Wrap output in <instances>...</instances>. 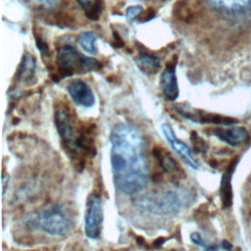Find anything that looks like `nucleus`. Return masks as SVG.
<instances>
[{"mask_svg": "<svg viewBox=\"0 0 251 251\" xmlns=\"http://www.w3.org/2000/svg\"><path fill=\"white\" fill-rule=\"evenodd\" d=\"M110 162L114 183L125 194H136L147 184L149 168L144 139L130 123L116 125L110 133Z\"/></svg>", "mask_w": 251, "mask_h": 251, "instance_id": "1", "label": "nucleus"}, {"mask_svg": "<svg viewBox=\"0 0 251 251\" xmlns=\"http://www.w3.org/2000/svg\"><path fill=\"white\" fill-rule=\"evenodd\" d=\"M54 122L63 147L76 166L82 169L86 159L93 158L96 153L94 125L80 121L73 109L64 102L56 105Z\"/></svg>", "mask_w": 251, "mask_h": 251, "instance_id": "2", "label": "nucleus"}, {"mask_svg": "<svg viewBox=\"0 0 251 251\" xmlns=\"http://www.w3.org/2000/svg\"><path fill=\"white\" fill-rule=\"evenodd\" d=\"M35 35V42H36V46H37V49L39 50V52L43 55V56H48L49 55V47H48V44L38 35Z\"/></svg>", "mask_w": 251, "mask_h": 251, "instance_id": "21", "label": "nucleus"}, {"mask_svg": "<svg viewBox=\"0 0 251 251\" xmlns=\"http://www.w3.org/2000/svg\"><path fill=\"white\" fill-rule=\"evenodd\" d=\"M56 65L57 75L61 78L101 68V64L97 59L83 56L71 44H64L58 47Z\"/></svg>", "mask_w": 251, "mask_h": 251, "instance_id": "4", "label": "nucleus"}, {"mask_svg": "<svg viewBox=\"0 0 251 251\" xmlns=\"http://www.w3.org/2000/svg\"><path fill=\"white\" fill-rule=\"evenodd\" d=\"M215 9L225 12H243L251 9V0H207Z\"/></svg>", "mask_w": 251, "mask_h": 251, "instance_id": "12", "label": "nucleus"}, {"mask_svg": "<svg viewBox=\"0 0 251 251\" xmlns=\"http://www.w3.org/2000/svg\"><path fill=\"white\" fill-rule=\"evenodd\" d=\"M176 57L175 56L166 64V68L161 75L160 86L163 95L169 101H175L179 94V88L177 83V78L176 75Z\"/></svg>", "mask_w": 251, "mask_h": 251, "instance_id": "7", "label": "nucleus"}, {"mask_svg": "<svg viewBox=\"0 0 251 251\" xmlns=\"http://www.w3.org/2000/svg\"><path fill=\"white\" fill-rule=\"evenodd\" d=\"M212 131L219 139L230 146L241 145L245 143L249 137L247 129L242 126H220L214 128Z\"/></svg>", "mask_w": 251, "mask_h": 251, "instance_id": "10", "label": "nucleus"}, {"mask_svg": "<svg viewBox=\"0 0 251 251\" xmlns=\"http://www.w3.org/2000/svg\"><path fill=\"white\" fill-rule=\"evenodd\" d=\"M103 224V208L99 195L92 193L88 196L84 218V233L90 239L100 236Z\"/></svg>", "mask_w": 251, "mask_h": 251, "instance_id": "6", "label": "nucleus"}, {"mask_svg": "<svg viewBox=\"0 0 251 251\" xmlns=\"http://www.w3.org/2000/svg\"><path fill=\"white\" fill-rule=\"evenodd\" d=\"M223 246H224V248H226V249L231 248V245H230L228 242H226V241H223Z\"/></svg>", "mask_w": 251, "mask_h": 251, "instance_id": "25", "label": "nucleus"}, {"mask_svg": "<svg viewBox=\"0 0 251 251\" xmlns=\"http://www.w3.org/2000/svg\"><path fill=\"white\" fill-rule=\"evenodd\" d=\"M234 164H230V166L227 168L226 173L223 176L222 182H221V198H222V203L224 208H228L231 205L232 202V191H231V175L232 171L234 169Z\"/></svg>", "mask_w": 251, "mask_h": 251, "instance_id": "15", "label": "nucleus"}, {"mask_svg": "<svg viewBox=\"0 0 251 251\" xmlns=\"http://www.w3.org/2000/svg\"><path fill=\"white\" fill-rule=\"evenodd\" d=\"M76 1L84 9L85 15L88 19L92 21H97L99 19V14L101 11V5L99 0H76Z\"/></svg>", "mask_w": 251, "mask_h": 251, "instance_id": "17", "label": "nucleus"}, {"mask_svg": "<svg viewBox=\"0 0 251 251\" xmlns=\"http://www.w3.org/2000/svg\"><path fill=\"white\" fill-rule=\"evenodd\" d=\"M135 63L139 70L146 75L156 74L161 67V60L157 56L141 53L135 58Z\"/></svg>", "mask_w": 251, "mask_h": 251, "instance_id": "13", "label": "nucleus"}, {"mask_svg": "<svg viewBox=\"0 0 251 251\" xmlns=\"http://www.w3.org/2000/svg\"><path fill=\"white\" fill-rule=\"evenodd\" d=\"M195 199L192 189L184 186L169 187L135 197L132 203L138 209L158 216L176 214Z\"/></svg>", "mask_w": 251, "mask_h": 251, "instance_id": "3", "label": "nucleus"}, {"mask_svg": "<svg viewBox=\"0 0 251 251\" xmlns=\"http://www.w3.org/2000/svg\"><path fill=\"white\" fill-rule=\"evenodd\" d=\"M96 40H97V35L92 31H83L79 34V37H78L80 47L85 53L90 55H93L97 52V47L95 44Z\"/></svg>", "mask_w": 251, "mask_h": 251, "instance_id": "16", "label": "nucleus"}, {"mask_svg": "<svg viewBox=\"0 0 251 251\" xmlns=\"http://www.w3.org/2000/svg\"><path fill=\"white\" fill-rule=\"evenodd\" d=\"M190 139H191L193 148L195 149L196 152H198V153H203V152H206V151H207V149H208L207 143L205 142V140H203V139L197 134V132L192 131V132H191V135H190Z\"/></svg>", "mask_w": 251, "mask_h": 251, "instance_id": "18", "label": "nucleus"}, {"mask_svg": "<svg viewBox=\"0 0 251 251\" xmlns=\"http://www.w3.org/2000/svg\"><path fill=\"white\" fill-rule=\"evenodd\" d=\"M35 72V59L29 53H25L17 73V80L26 82L31 79Z\"/></svg>", "mask_w": 251, "mask_h": 251, "instance_id": "14", "label": "nucleus"}, {"mask_svg": "<svg viewBox=\"0 0 251 251\" xmlns=\"http://www.w3.org/2000/svg\"><path fill=\"white\" fill-rule=\"evenodd\" d=\"M156 15V12L153 8H147L146 10H143L140 15L138 16V21L141 23H146L151 21Z\"/></svg>", "mask_w": 251, "mask_h": 251, "instance_id": "20", "label": "nucleus"}, {"mask_svg": "<svg viewBox=\"0 0 251 251\" xmlns=\"http://www.w3.org/2000/svg\"><path fill=\"white\" fill-rule=\"evenodd\" d=\"M72 214L63 204H52L41 210L33 220H29L32 226L50 234L62 236L66 234L72 226Z\"/></svg>", "mask_w": 251, "mask_h": 251, "instance_id": "5", "label": "nucleus"}, {"mask_svg": "<svg viewBox=\"0 0 251 251\" xmlns=\"http://www.w3.org/2000/svg\"><path fill=\"white\" fill-rule=\"evenodd\" d=\"M142 7L139 6V5H136V6H130L126 9V18L128 20V21H132L134 20L135 18H137L140 13L142 12Z\"/></svg>", "mask_w": 251, "mask_h": 251, "instance_id": "19", "label": "nucleus"}, {"mask_svg": "<svg viewBox=\"0 0 251 251\" xmlns=\"http://www.w3.org/2000/svg\"><path fill=\"white\" fill-rule=\"evenodd\" d=\"M37 1H39V2H41L43 4H45V5H48V6L54 5L57 2V0H37Z\"/></svg>", "mask_w": 251, "mask_h": 251, "instance_id": "24", "label": "nucleus"}, {"mask_svg": "<svg viewBox=\"0 0 251 251\" xmlns=\"http://www.w3.org/2000/svg\"><path fill=\"white\" fill-rule=\"evenodd\" d=\"M113 37H114V41H115V43H113V45H114L116 48H121V47H124V46H125L124 41L122 40L121 36L119 35V33H118L117 31H114V32H113Z\"/></svg>", "mask_w": 251, "mask_h": 251, "instance_id": "23", "label": "nucleus"}, {"mask_svg": "<svg viewBox=\"0 0 251 251\" xmlns=\"http://www.w3.org/2000/svg\"><path fill=\"white\" fill-rule=\"evenodd\" d=\"M67 91L75 104L89 108L95 103V96L89 85L81 79H74L67 85Z\"/></svg>", "mask_w": 251, "mask_h": 251, "instance_id": "9", "label": "nucleus"}, {"mask_svg": "<svg viewBox=\"0 0 251 251\" xmlns=\"http://www.w3.org/2000/svg\"><path fill=\"white\" fill-rule=\"evenodd\" d=\"M152 153L158 163V166L164 173L168 174L169 176H173L174 177L181 178V169L169 151L157 145L153 147Z\"/></svg>", "mask_w": 251, "mask_h": 251, "instance_id": "11", "label": "nucleus"}, {"mask_svg": "<svg viewBox=\"0 0 251 251\" xmlns=\"http://www.w3.org/2000/svg\"><path fill=\"white\" fill-rule=\"evenodd\" d=\"M161 130L171 147L183 160V162H185L192 169H198V163L194 159L191 150L182 140H179L176 136L172 126L169 124H163L161 126Z\"/></svg>", "mask_w": 251, "mask_h": 251, "instance_id": "8", "label": "nucleus"}, {"mask_svg": "<svg viewBox=\"0 0 251 251\" xmlns=\"http://www.w3.org/2000/svg\"><path fill=\"white\" fill-rule=\"evenodd\" d=\"M190 239H191V241H192L195 245H198V246L203 247V248H207L204 239L202 238L201 234H199L198 232H192V233L190 234Z\"/></svg>", "mask_w": 251, "mask_h": 251, "instance_id": "22", "label": "nucleus"}]
</instances>
